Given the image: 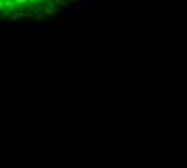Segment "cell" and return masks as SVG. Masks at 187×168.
Returning a JSON list of instances; mask_svg holds the SVG:
<instances>
[{
  "instance_id": "1",
  "label": "cell",
  "mask_w": 187,
  "mask_h": 168,
  "mask_svg": "<svg viewBox=\"0 0 187 168\" xmlns=\"http://www.w3.org/2000/svg\"><path fill=\"white\" fill-rule=\"evenodd\" d=\"M36 21H37V23H42V21H44V18H42V16H37Z\"/></svg>"
}]
</instances>
